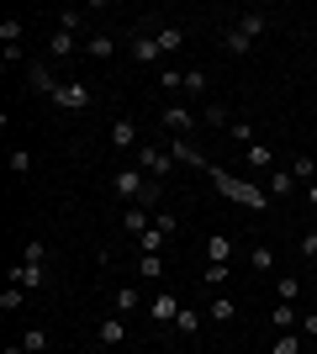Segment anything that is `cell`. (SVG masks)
<instances>
[{
	"instance_id": "obj_8",
	"label": "cell",
	"mask_w": 317,
	"mask_h": 354,
	"mask_svg": "<svg viewBox=\"0 0 317 354\" xmlns=\"http://www.w3.org/2000/svg\"><path fill=\"white\" fill-rule=\"evenodd\" d=\"M111 148L137 153V122H133V117H117V122H111Z\"/></svg>"
},
{
	"instance_id": "obj_22",
	"label": "cell",
	"mask_w": 317,
	"mask_h": 354,
	"mask_svg": "<svg viewBox=\"0 0 317 354\" xmlns=\"http://www.w3.org/2000/svg\"><path fill=\"white\" fill-rule=\"evenodd\" d=\"M201 323H206V312H191V307H185L180 317H175V333H180V339H196Z\"/></svg>"
},
{
	"instance_id": "obj_35",
	"label": "cell",
	"mask_w": 317,
	"mask_h": 354,
	"mask_svg": "<svg viewBox=\"0 0 317 354\" xmlns=\"http://www.w3.org/2000/svg\"><path fill=\"white\" fill-rule=\"evenodd\" d=\"M0 43H6V48L21 43V16H6V21H0Z\"/></svg>"
},
{
	"instance_id": "obj_6",
	"label": "cell",
	"mask_w": 317,
	"mask_h": 354,
	"mask_svg": "<svg viewBox=\"0 0 317 354\" xmlns=\"http://www.w3.org/2000/svg\"><path fill=\"white\" fill-rule=\"evenodd\" d=\"M159 117H164V127H169L175 138H191V133H196V122H201L196 111H191V106H164Z\"/></svg>"
},
{
	"instance_id": "obj_44",
	"label": "cell",
	"mask_w": 317,
	"mask_h": 354,
	"mask_svg": "<svg viewBox=\"0 0 317 354\" xmlns=\"http://www.w3.org/2000/svg\"><path fill=\"white\" fill-rule=\"evenodd\" d=\"M302 339H317V312H302Z\"/></svg>"
},
{
	"instance_id": "obj_24",
	"label": "cell",
	"mask_w": 317,
	"mask_h": 354,
	"mask_svg": "<svg viewBox=\"0 0 317 354\" xmlns=\"http://www.w3.org/2000/svg\"><path fill=\"white\" fill-rule=\"evenodd\" d=\"M153 37H159V53H164V59H169V53H180V43H185V32H180V27H159Z\"/></svg>"
},
{
	"instance_id": "obj_34",
	"label": "cell",
	"mask_w": 317,
	"mask_h": 354,
	"mask_svg": "<svg viewBox=\"0 0 317 354\" xmlns=\"http://www.w3.org/2000/svg\"><path fill=\"white\" fill-rule=\"evenodd\" d=\"M21 349H27V354H43V349H48V328H37V323H32L27 333H21Z\"/></svg>"
},
{
	"instance_id": "obj_33",
	"label": "cell",
	"mask_w": 317,
	"mask_h": 354,
	"mask_svg": "<svg viewBox=\"0 0 317 354\" xmlns=\"http://www.w3.org/2000/svg\"><path fill=\"white\" fill-rule=\"evenodd\" d=\"M227 275H233L227 265H206V270H201V281H206V291H227Z\"/></svg>"
},
{
	"instance_id": "obj_31",
	"label": "cell",
	"mask_w": 317,
	"mask_h": 354,
	"mask_svg": "<svg viewBox=\"0 0 317 354\" xmlns=\"http://www.w3.org/2000/svg\"><path fill=\"white\" fill-rule=\"evenodd\" d=\"M164 243H169V233H159V227H148V233L137 238V254H164Z\"/></svg>"
},
{
	"instance_id": "obj_40",
	"label": "cell",
	"mask_w": 317,
	"mask_h": 354,
	"mask_svg": "<svg viewBox=\"0 0 317 354\" xmlns=\"http://www.w3.org/2000/svg\"><path fill=\"white\" fill-rule=\"evenodd\" d=\"M85 27V11H59V32H79Z\"/></svg>"
},
{
	"instance_id": "obj_25",
	"label": "cell",
	"mask_w": 317,
	"mask_h": 354,
	"mask_svg": "<svg viewBox=\"0 0 317 354\" xmlns=\"http://www.w3.org/2000/svg\"><path fill=\"white\" fill-rule=\"evenodd\" d=\"M201 122H206V127H227V122H233V111H227L222 101H206V106H201Z\"/></svg>"
},
{
	"instance_id": "obj_30",
	"label": "cell",
	"mask_w": 317,
	"mask_h": 354,
	"mask_svg": "<svg viewBox=\"0 0 317 354\" xmlns=\"http://www.w3.org/2000/svg\"><path fill=\"white\" fill-rule=\"evenodd\" d=\"M21 265H43V270H48V243H43V238H27V249H21Z\"/></svg>"
},
{
	"instance_id": "obj_38",
	"label": "cell",
	"mask_w": 317,
	"mask_h": 354,
	"mask_svg": "<svg viewBox=\"0 0 317 354\" xmlns=\"http://www.w3.org/2000/svg\"><path fill=\"white\" fill-rule=\"evenodd\" d=\"M296 249H302V259H307V265H317V227H307Z\"/></svg>"
},
{
	"instance_id": "obj_16",
	"label": "cell",
	"mask_w": 317,
	"mask_h": 354,
	"mask_svg": "<svg viewBox=\"0 0 317 354\" xmlns=\"http://www.w3.org/2000/svg\"><path fill=\"white\" fill-rule=\"evenodd\" d=\"M233 27H238L243 37H265V32H270V16H259V11H238V21H233Z\"/></svg>"
},
{
	"instance_id": "obj_21",
	"label": "cell",
	"mask_w": 317,
	"mask_h": 354,
	"mask_svg": "<svg viewBox=\"0 0 317 354\" xmlns=\"http://www.w3.org/2000/svg\"><path fill=\"white\" fill-rule=\"evenodd\" d=\"M169 153H175V164H206V159H201V148L191 143V138H169Z\"/></svg>"
},
{
	"instance_id": "obj_42",
	"label": "cell",
	"mask_w": 317,
	"mask_h": 354,
	"mask_svg": "<svg viewBox=\"0 0 317 354\" xmlns=\"http://www.w3.org/2000/svg\"><path fill=\"white\" fill-rule=\"evenodd\" d=\"M11 169H16V175H32V153H27V148H11Z\"/></svg>"
},
{
	"instance_id": "obj_28",
	"label": "cell",
	"mask_w": 317,
	"mask_h": 354,
	"mask_svg": "<svg viewBox=\"0 0 317 354\" xmlns=\"http://www.w3.org/2000/svg\"><path fill=\"white\" fill-rule=\"evenodd\" d=\"M302 296V275H280L275 281V301H296Z\"/></svg>"
},
{
	"instance_id": "obj_19",
	"label": "cell",
	"mask_w": 317,
	"mask_h": 354,
	"mask_svg": "<svg viewBox=\"0 0 317 354\" xmlns=\"http://www.w3.org/2000/svg\"><path fill=\"white\" fill-rule=\"evenodd\" d=\"M111 312H143V296H137V286H117V296H111Z\"/></svg>"
},
{
	"instance_id": "obj_9",
	"label": "cell",
	"mask_w": 317,
	"mask_h": 354,
	"mask_svg": "<svg viewBox=\"0 0 317 354\" xmlns=\"http://www.w3.org/2000/svg\"><path fill=\"white\" fill-rule=\"evenodd\" d=\"M270 323H275V333H296V328H302V307H296V301H275Z\"/></svg>"
},
{
	"instance_id": "obj_7",
	"label": "cell",
	"mask_w": 317,
	"mask_h": 354,
	"mask_svg": "<svg viewBox=\"0 0 317 354\" xmlns=\"http://www.w3.org/2000/svg\"><path fill=\"white\" fill-rule=\"evenodd\" d=\"M180 296H175V291H159V296H153V301H148V317H153V323H175V317H180Z\"/></svg>"
},
{
	"instance_id": "obj_5",
	"label": "cell",
	"mask_w": 317,
	"mask_h": 354,
	"mask_svg": "<svg viewBox=\"0 0 317 354\" xmlns=\"http://www.w3.org/2000/svg\"><path fill=\"white\" fill-rule=\"evenodd\" d=\"M95 344H101V349H122V344H127V317H122V312H106L101 323H95Z\"/></svg>"
},
{
	"instance_id": "obj_36",
	"label": "cell",
	"mask_w": 317,
	"mask_h": 354,
	"mask_svg": "<svg viewBox=\"0 0 317 354\" xmlns=\"http://www.w3.org/2000/svg\"><path fill=\"white\" fill-rule=\"evenodd\" d=\"M227 138L249 148V143H254V127H249V122H243V117H233V122H227Z\"/></svg>"
},
{
	"instance_id": "obj_26",
	"label": "cell",
	"mask_w": 317,
	"mask_h": 354,
	"mask_svg": "<svg viewBox=\"0 0 317 354\" xmlns=\"http://www.w3.org/2000/svg\"><path fill=\"white\" fill-rule=\"evenodd\" d=\"M137 275L143 281H164V259L159 254H137Z\"/></svg>"
},
{
	"instance_id": "obj_29",
	"label": "cell",
	"mask_w": 317,
	"mask_h": 354,
	"mask_svg": "<svg viewBox=\"0 0 317 354\" xmlns=\"http://www.w3.org/2000/svg\"><path fill=\"white\" fill-rule=\"evenodd\" d=\"M243 159L254 164V169H270V164H275V153H270V143H249V148H243Z\"/></svg>"
},
{
	"instance_id": "obj_12",
	"label": "cell",
	"mask_w": 317,
	"mask_h": 354,
	"mask_svg": "<svg viewBox=\"0 0 317 354\" xmlns=\"http://www.w3.org/2000/svg\"><path fill=\"white\" fill-rule=\"evenodd\" d=\"M206 317H211V323H233V317H238V301H233L227 291H217L206 301Z\"/></svg>"
},
{
	"instance_id": "obj_3",
	"label": "cell",
	"mask_w": 317,
	"mask_h": 354,
	"mask_svg": "<svg viewBox=\"0 0 317 354\" xmlns=\"http://www.w3.org/2000/svg\"><path fill=\"white\" fill-rule=\"evenodd\" d=\"M211 180H217V191H222V196H233V201H243V207H265V201H270V191H249L243 180L222 175V169H211Z\"/></svg>"
},
{
	"instance_id": "obj_37",
	"label": "cell",
	"mask_w": 317,
	"mask_h": 354,
	"mask_svg": "<svg viewBox=\"0 0 317 354\" xmlns=\"http://www.w3.org/2000/svg\"><path fill=\"white\" fill-rule=\"evenodd\" d=\"M21 301H27V291H21V286H6V291H0V312H16Z\"/></svg>"
},
{
	"instance_id": "obj_20",
	"label": "cell",
	"mask_w": 317,
	"mask_h": 354,
	"mask_svg": "<svg viewBox=\"0 0 317 354\" xmlns=\"http://www.w3.org/2000/svg\"><path fill=\"white\" fill-rule=\"evenodd\" d=\"M85 53H90V59H111V53H117V37H111V32H90V37H85Z\"/></svg>"
},
{
	"instance_id": "obj_27",
	"label": "cell",
	"mask_w": 317,
	"mask_h": 354,
	"mask_svg": "<svg viewBox=\"0 0 317 354\" xmlns=\"http://www.w3.org/2000/svg\"><path fill=\"white\" fill-rule=\"evenodd\" d=\"M302 328H296V333H275V344H270V354H302Z\"/></svg>"
},
{
	"instance_id": "obj_41",
	"label": "cell",
	"mask_w": 317,
	"mask_h": 354,
	"mask_svg": "<svg viewBox=\"0 0 317 354\" xmlns=\"http://www.w3.org/2000/svg\"><path fill=\"white\" fill-rule=\"evenodd\" d=\"M153 227H159V233H169V238H175V227H180V217H175V212H153Z\"/></svg>"
},
{
	"instance_id": "obj_17",
	"label": "cell",
	"mask_w": 317,
	"mask_h": 354,
	"mask_svg": "<svg viewBox=\"0 0 317 354\" xmlns=\"http://www.w3.org/2000/svg\"><path fill=\"white\" fill-rule=\"evenodd\" d=\"M249 48H254V37H243L238 27H222V53H233V59H249Z\"/></svg>"
},
{
	"instance_id": "obj_39",
	"label": "cell",
	"mask_w": 317,
	"mask_h": 354,
	"mask_svg": "<svg viewBox=\"0 0 317 354\" xmlns=\"http://www.w3.org/2000/svg\"><path fill=\"white\" fill-rule=\"evenodd\" d=\"M249 265H254V270H275V249H265V243H259V249L249 254Z\"/></svg>"
},
{
	"instance_id": "obj_43",
	"label": "cell",
	"mask_w": 317,
	"mask_h": 354,
	"mask_svg": "<svg viewBox=\"0 0 317 354\" xmlns=\"http://www.w3.org/2000/svg\"><path fill=\"white\" fill-rule=\"evenodd\" d=\"M180 80H185V69H164V74H159V85H164V90H180Z\"/></svg>"
},
{
	"instance_id": "obj_10",
	"label": "cell",
	"mask_w": 317,
	"mask_h": 354,
	"mask_svg": "<svg viewBox=\"0 0 317 354\" xmlns=\"http://www.w3.org/2000/svg\"><path fill=\"white\" fill-rule=\"evenodd\" d=\"M133 59H137V64H159V59H164L153 32H133Z\"/></svg>"
},
{
	"instance_id": "obj_45",
	"label": "cell",
	"mask_w": 317,
	"mask_h": 354,
	"mask_svg": "<svg viewBox=\"0 0 317 354\" xmlns=\"http://www.w3.org/2000/svg\"><path fill=\"white\" fill-rule=\"evenodd\" d=\"M307 207L317 212V180H312V185H307Z\"/></svg>"
},
{
	"instance_id": "obj_46",
	"label": "cell",
	"mask_w": 317,
	"mask_h": 354,
	"mask_svg": "<svg viewBox=\"0 0 317 354\" xmlns=\"http://www.w3.org/2000/svg\"><path fill=\"white\" fill-rule=\"evenodd\" d=\"M0 354H27V349H21V344H6V349H0Z\"/></svg>"
},
{
	"instance_id": "obj_14",
	"label": "cell",
	"mask_w": 317,
	"mask_h": 354,
	"mask_svg": "<svg viewBox=\"0 0 317 354\" xmlns=\"http://www.w3.org/2000/svg\"><path fill=\"white\" fill-rule=\"evenodd\" d=\"M122 227H127L133 238H143V233L153 227V212H148V207H127V212H122Z\"/></svg>"
},
{
	"instance_id": "obj_2",
	"label": "cell",
	"mask_w": 317,
	"mask_h": 354,
	"mask_svg": "<svg viewBox=\"0 0 317 354\" xmlns=\"http://www.w3.org/2000/svg\"><path fill=\"white\" fill-rule=\"evenodd\" d=\"M137 164L148 180H164L175 169V153H169V143H137Z\"/></svg>"
},
{
	"instance_id": "obj_32",
	"label": "cell",
	"mask_w": 317,
	"mask_h": 354,
	"mask_svg": "<svg viewBox=\"0 0 317 354\" xmlns=\"http://www.w3.org/2000/svg\"><path fill=\"white\" fill-rule=\"evenodd\" d=\"M291 175H296V185H312V180H317V164L307 159V153H296V159H291Z\"/></svg>"
},
{
	"instance_id": "obj_23",
	"label": "cell",
	"mask_w": 317,
	"mask_h": 354,
	"mask_svg": "<svg viewBox=\"0 0 317 354\" xmlns=\"http://www.w3.org/2000/svg\"><path fill=\"white\" fill-rule=\"evenodd\" d=\"M75 53V32H48V59H69Z\"/></svg>"
},
{
	"instance_id": "obj_15",
	"label": "cell",
	"mask_w": 317,
	"mask_h": 354,
	"mask_svg": "<svg viewBox=\"0 0 317 354\" xmlns=\"http://www.w3.org/2000/svg\"><path fill=\"white\" fill-rule=\"evenodd\" d=\"M211 90V74L206 69H185V80H180V95H191V101H201Z\"/></svg>"
},
{
	"instance_id": "obj_18",
	"label": "cell",
	"mask_w": 317,
	"mask_h": 354,
	"mask_svg": "<svg viewBox=\"0 0 317 354\" xmlns=\"http://www.w3.org/2000/svg\"><path fill=\"white\" fill-rule=\"evenodd\" d=\"M265 185H270V201H286V196L296 191V175H291V169H270Z\"/></svg>"
},
{
	"instance_id": "obj_11",
	"label": "cell",
	"mask_w": 317,
	"mask_h": 354,
	"mask_svg": "<svg viewBox=\"0 0 317 354\" xmlns=\"http://www.w3.org/2000/svg\"><path fill=\"white\" fill-rule=\"evenodd\" d=\"M11 286H21V291H43L48 275H43V265H16L11 270Z\"/></svg>"
},
{
	"instance_id": "obj_1",
	"label": "cell",
	"mask_w": 317,
	"mask_h": 354,
	"mask_svg": "<svg viewBox=\"0 0 317 354\" xmlns=\"http://www.w3.org/2000/svg\"><path fill=\"white\" fill-rule=\"evenodd\" d=\"M111 191H117L127 207L159 212V201H164V180H148V175H137V169H117V175H111Z\"/></svg>"
},
{
	"instance_id": "obj_13",
	"label": "cell",
	"mask_w": 317,
	"mask_h": 354,
	"mask_svg": "<svg viewBox=\"0 0 317 354\" xmlns=\"http://www.w3.org/2000/svg\"><path fill=\"white\" fill-rule=\"evenodd\" d=\"M206 265H233V238H227V233L206 238Z\"/></svg>"
},
{
	"instance_id": "obj_4",
	"label": "cell",
	"mask_w": 317,
	"mask_h": 354,
	"mask_svg": "<svg viewBox=\"0 0 317 354\" xmlns=\"http://www.w3.org/2000/svg\"><path fill=\"white\" fill-rule=\"evenodd\" d=\"M48 101L59 106V111H85V106L95 101V95H90V85H79V80H69V85H53V95H48Z\"/></svg>"
}]
</instances>
